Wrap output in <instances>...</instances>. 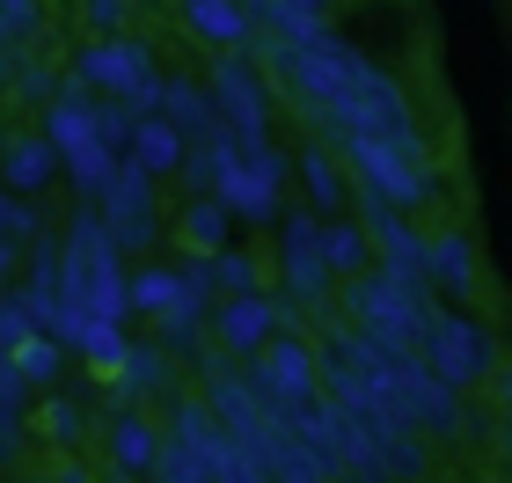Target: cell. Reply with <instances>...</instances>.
<instances>
[{
	"label": "cell",
	"mask_w": 512,
	"mask_h": 483,
	"mask_svg": "<svg viewBox=\"0 0 512 483\" xmlns=\"http://www.w3.org/2000/svg\"><path fill=\"white\" fill-rule=\"evenodd\" d=\"M439 483H483V476H439Z\"/></svg>",
	"instance_id": "1"
}]
</instances>
